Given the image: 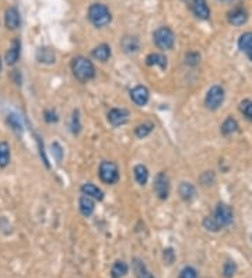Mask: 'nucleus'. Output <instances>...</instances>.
I'll return each instance as SVG.
<instances>
[{"instance_id": "obj_23", "label": "nucleus", "mask_w": 252, "mask_h": 278, "mask_svg": "<svg viewBox=\"0 0 252 278\" xmlns=\"http://www.w3.org/2000/svg\"><path fill=\"white\" fill-rule=\"evenodd\" d=\"M133 173H134V179H136V182L139 183L140 185H144L147 180H149V170L146 166L143 165H137V166H134V170H133Z\"/></svg>"}, {"instance_id": "obj_17", "label": "nucleus", "mask_w": 252, "mask_h": 278, "mask_svg": "<svg viewBox=\"0 0 252 278\" xmlns=\"http://www.w3.org/2000/svg\"><path fill=\"white\" fill-rule=\"evenodd\" d=\"M93 56L100 62H107L111 56V48L107 44H101L93 49Z\"/></svg>"}, {"instance_id": "obj_24", "label": "nucleus", "mask_w": 252, "mask_h": 278, "mask_svg": "<svg viewBox=\"0 0 252 278\" xmlns=\"http://www.w3.org/2000/svg\"><path fill=\"white\" fill-rule=\"evenodd\" d=\"M10 163V146L7 142H0V167L4 169Z\"/></svg>"}, {"instance_id": "obj_15", "label": "nucleus", "mask_w": 252, "mask_h": 278, "mask_svg": "<svg viewBox=\"0 0 252 278\" xmlns=\"http://www.w3.org/2000/svg\"><path fill=\"white\" fill-rule=\"evenodd\" d=\"M178 193H180L181 198H182L184 201H191V200L195 198V195H196V188H195V185L191 184V183L184 182L180 184Z\"/></svg>"}, {"instance_id": "obj_30", "label": "nucleus", "mask_w": 252, "mask_h": 278, "mask_svg": "<svg viewBox=\"0 0 252 278\" xmlns=\"http://www.w3.org/2000/svg\"><path fill=\"white\" fill-rule=\"evenodd\" d=\"M70 128H72V132L74 135H77V133L80 132V130H82V124H80V117H79V111L76 110L74 112H73V117H72V122H70Z\"/></svg>"}, {"instance_id": "obj_33", "label": "nucleus", "mask_w": 252, "mask_h": 278, "mask_svg": "<svg viewBox=\"0 0 252 278\" xmlns=\"http://www.w3.org/2000/svg\"><path fill=\"white\" fill-rule=\"evenodd\" d=\"M185 61H186V63H188L189 66H195V65H198L199 61H201V55H199L198 52H188Z\"/></svg>"}, {"instance_id": "obj_35", "label": "nucleus", "mask_w": 252, "mask_h": 278, "mask_svg": "<svg viewBox=\"0 0 252 278\" xmlns=\"http://www.w3.org/2000/svg\"><path fill=\"white\" fill-rule=\"evenodd\" d=\"M44 117H45V121L49 122V124H52V122H58V114L53 111V110H48V111H45V114H44Z\"/></svg>"}, {"instance_id": "obj_21", "label": "nucleus", "mask_w": 252, "mask_h": 278, "mask_svg": "<svg viewBox=\"0 0 252 278\" xmlns=\"http://www.w3.org/2000/svg\"><path fill=\"white\" fill-rule=\"evenodd\" d=\"M120 45L126 54H132V52H136L139 49V39L136 37H125L122 39Z\"/></svg>"}, {"instance_id": "obj_18", "label": "nucleus", "mask_w": 252, "mask_h": 278, "mask_svg": "<svg viewBox=\"0 0 252 278\" xmlns=\"http://www.w3.org/2000/svg\"><path fill=\"white\" fill-rule=\"evenodd\" d=\"M146 63L149 66H160L161 69H166L167 68V58L161 54H150L146 58Z\"/></svg>"}, {"instance_id": "obj_29", "label": "nucleus", "mask_w": 252, "mask_h": 278, "mask_svg": "<svg viewBox=\"0 0 252 278\" xmlns=\"http://www.w3.org/2000/svg\"><path fill=\"white\" fill-rule=\"evenodd\" d=\"M241 112L244 114V117H247L250 121H252V101L251 100H244L240 104Z\"/></svg>"}, {"instance_id": "obj_16", "label": "nucleus", "mask_w": 252, "mask_h": 278, "mask_svg": "<svg viewBox=\"0 0 252 278\" xmlns=\"http://www.w3.org/2000/svg\"><path fill=\"white\" fill-rule=\"evenodd\" d=\"M82 193L85 194V195H88V197H91V198H94L97 201H101V200L104 198L102 190L98 188V187L94 185V184H91V183H85V184H83V187H82Z\"/></svg>"}, {"instance_id": "obj_36", "label": "nucleus", "mask_w": 252, "mask_h": 278, "mask_svg": "<svg viewBox=\"0 0 252 278\" xmlns=\"http://www.w3.org/2000/svg\"><path fill=\"white\" fill-rule=\"evenodd\" d=\"M52 153L56 156V160L60 163V160H62V148H60V145L58 144V142H55V144H52Z\"/></svg>"}, {"instance_id": "obj_20", "label": "nucleus", "mask_w": 252, "mask_h": 278, "mask_svg": "<svg viewBox=\"0 0 252 278\" xmlns=\"http://www.w3.org/2000/svg\"><path fill=\"white\" fill-rule=\"evenodd\" d=\"M128 271H129L128 264H126L125 261H122V260H118V261H115L114 266H112L111 276H112V278H122L128 274Z\"/></svg>"}, {"instance_id": "obj_32", "label": "nucleus", "mask_w": 252, "mask_h": 278, "mask_svg": "<svg viewBox=\"0 0 252 278\" xmlns=\"http://www.w3.org/2000/svg\"><path fill=\"white\" fill-rule=\"evenodd\" d=\"M203 226L207 230H210V232H218L220 230V228H218V225H217V222L215 221L213 217L206 218L203 221Z\"/></svg>"}, {"instance_id": "obj_39", "label": "nucleus", "mask_w": 252, "mask_h": 278, "mask_svg": "<svg viewBox=\"0 0 252 278\" xmlns=\"http://www.w3.org/2000/svg\"><path fill=\"white\" fill-rule=\"evenodd\" d=\"M1 65H3V63H1V58H0V71H1Z\"/></svg>"}, {"instance_id": "obj_34", "label": "nucleus", "mask_w": 252, "mask_h": 278, "mask_svg": "<svg viewBox=\"0 0 252 278\" xmlns=\"http://www.w3.org/2000/svg\"><path fill=\"white\" fill-rule=\"evenodd\" d=\"M180 278H198V273L193 267H185L181 271Z\"/></svg>"}, {"instance_id": "obj_31", "label": "nucleus", "mask_w": 252, "mask_h": 278, "mask_svg": "<svg viewBox=\"0 0 252 278\" xmlns=\"http://www.w3.org/2000/svg\"><path fill=\"white\" fill-rule=\"evenodd\" d=\"M235 271H237V266H235V263L234 261H227L224 267H223V274H224V277L226 278H231L234 274H235Z\"/></svg>"}, {"instance_id": "obj_3", "label": "nucleus", "mask_w": 252, "mask_h": 278, "mask_svg": "<svg viewBox=\"0 0 252 278\" xmlns=\"http://www.w3.org/2000/svg\"><path fill=\"white\" fill-rule=\"evenodd\" d=\"M153 41L160 49H171L175 42V36L171 28L168 27H160L153 34Z\"/></svg>"}, {"instance_id": "obj_10", "label": "nucleus", "mask_w": 252, "mask_h": 278, "mask_svg": "<svg viewBox=\"0 0 252 278\" xmlns=\"http://www.w3.org/2000/svg\"><path fill=\"white\" fill-rule=\"evenodd\" d=\"M4 24L9 30H17L20 24H21V20H20V13L16 7H9L6 13H4Z\"/></svg>"}, {"instance_id": "obj_27", "label": "nucleus", "mask_w": 252, "mask_h": 278, "mask_svg": "<svg viewBox=\"0 0 252 278\" xmlns=\"http://www.w3.org/2000/svg\"><path fill=\"white\" fill-rule=\"evenodd\" d=\"M238 48L244 52H248L252 48V33H245L240 37L238 39Z\"/></svg>"}, {"instance_id": "obj_5", "label": "nucleus", "mask_w": 252, "mask_h": 278, "mask_svg": "<svg viewBox=\"0 0 252 278\" xmlns=\"http://www.w3.org/2000/svg\"><path fill=\"white\" fill-rule=\"evenodd\" d=\"M224 101V89L221 86H212L207 90L204 104L209 110H217Z\"/></svg>"}, {"instance_id": "obj_7", "label": "nucleus", "mask_w": 252, "mask_h": 278, "mask_svg": "<svg viewBox=\"0 0 252 278\" xmlns=\"http://www.w3.org/2000/svg\"><path fill=\"white\" fill-rule=\"evenodd\" d=\"M154 193L160 200H167L169 194V180L166 173H158L154 179Z\"/></svg>"}, {"instance_id": "obj_14", "label": "nucleus", "mask_w": 252, "mask_h": 278, "mask_svg": "<svg viewBox=\"0 0 252 278\" xmlns=\"http://www.w3.org/2000/svg\"><path fill=\"white\" fill-rule=\"evenodd\" d=\"M79 208H80V212L84 217H90L93 212H94V208H96V203H94V198L88 197L83 194L79 200Z\"/></svg>"}, {"instance_id": "obj_28", "label": "nucleus", "mask_w": 252, "mask_h": 278, "mask_svg": "<svg viewBox=\"0 0 252 278\" xmlns=\"http://www.w3.org/2000/svg\"><path fill=\"white\" fill-rule=\"evenodd\" d=\"M6 121H7V124L12 127L13 131H16V132H21V131H23V124L20 121V117H17L16 114L7 115Z\"/></svg>"}, {"instance_id": "obj_26", "label": "nucleus", "mask_w": 252, "mask_h": 278, "mask_svg": "<svg viewBox=\"0 0 252 278\" xmlns=\"http://www.w3.org/2000/svg\"><path fill=\"white\" fill-rule=\"evenodd\" d=\"M153 128H154V125L151 122H143V124H140V125H137L134 128V135L137 138H146V136H149L151 133Z\"/></svg>"}, {"instance_id": "obj_11", "label": "nucleus", "mask_w": 252, "mask_h": 278, "mask_svg": "<svg viewBox=\"0 0 252 278\" xmlns=\"http://www.w3.org/2000/svg\"><path fill=\"white\" fill-rule=\"evenodd\" d=\"M20 52H21V42H20V39H13L12 47L6 52V58H4L6 63L9 66L16 65L18 62V58H20Z\"/></svg>"}, {"instance_id": "obj_9", "label": "nucleus", "mask_w": 252, "mask_h": 278, "mask_svg": "<svg viewBox=\"0 0 252 278\" xmlns=\"http://www.w3.org/2000/svg\"><path fill=\"white\" fill-rule=\"evenodd\" d=\"M131 98L133 100V103L136 104V106H146L147 104V101H149V98H150V93H149V90H147V87H144V86H136L134 89H132V92H131Z\"/></svg>"}, {"instance_id": "obj_8", "label": "nucleus", "mask_w": 252, "mask_h": 278, "mask_svg": "<svg viewBox=\"0 0 252 278\" xmlns=\"http://www.w3.org/2000/svg\"><path fill=\"white\" fill-rule=\"evenodd\" d=\"M129 111L125 109H112L108 112V121L114 127H120L128 122Z\"/></svg>"}, {"instance_id": "obj_25", "label": "nucleus", "mask_w": 252, "mask_h": 278, "mask_svg": "<svg viewBox=\"0 0 252 278\" xmlns=\"http://www.w3.org/2000/svg\"><path fill=\"white\" fill-rule=\"evenodd\" d=\"M238 131V122L235 121L234 118H227L226 121L223 122V125H221V133L224 135V136H228V135H233L234 132H237Z\"/></svg>"}, {"instance_id": "obj_37", "label": "nucleus", "mask_w": 252, "mask_h": 278, "mask_svg": "<svg viewBox=\"0 0 252 278\" xmlns=\"http://www.w3.org/2000/svg\"><path fill=\"white\" fill-rule=\"evenodd\" d=\"M164 259H166V261H167L168 264H171L174 261V252H172V249L164 250Z\"/></svg>"}, {"instance_id": "obj_22", "label": "nucleus", "mask_w": 252, "mask_h": 278, "mask_svg": "<svg viewBox=\"0 0 252 278\" xmlns=\"http://www.w3.org/2000/svg\"><path fill=\"white\" fill-rule=\"evenodd\" d=\"M36 59L41 63H53L55 62V54L49 48H39L36 52Z\"/></svg>"}, {"instance_id": "obj_6", "label": "nucleus", "mask_w": 252, "mask_h": 278, "mask_svg": "<svg viewBox=\"0 0 252 278\" xmlns=\"http://www.w3.org/2000/svg\"><path fill=\"white\" fill-rule=\"evenodd\" d=\"M215 221L217 222V225H218V228L221 229V228H226L228 226L230 223H231V221H233V211H231V208L226 204H223V203H220L218 205H217L216 211H215Z\"/></svg>"}, {"instance_id": "obj_38", "label": "nucleus", "mask_w": 252, "mask_h": 278, "mask_svg": "<svg viewBox=\"0 0 252 278\" xmlns=\"http://www.w3.org/2000/svg\"><path fill=\"white\" fill-rule=\"evenodd\" d=\"M247 55H248V58H250V59H251V61H252V48L250 49L248 52H247Z\"/></svg>"}, {"instance_id": "obj_12", "label": "nucleus", "mask_w": 252, "mask_h": 278, "mask_svg": "<svg viewBox=\"0 0 252 278\" xmlns=\"http://www.w3.org/2000/svg\"><path fill=\"white\" fill-rule=\"evenodd\" d=\"M247 20H248V14L242 7H235L228 13V21L233 25L240 27V25L245 24Z\"/></svg>"}, {"instance_id": "obj_4", "label": "nucleus", "mask_w": 252, "mask_h": 278, "mask_svg": "<svg viewBox=\"0 0 252 278\" xmlns=\"http://www.w3.org/2000/svg\"><path fill=\"white\" fill-rule=\"evenodd\" d=\"M98 174H100V179L101 182L105 183V184H115V183L119 180V170L118 166L112 162H102L100 165V170H98Z\"/></svg>"}, {"instance_id": "obj_1", "label": "nucleus", "mask_w": 252, "mask_h": 278, "mask_svg": "<svg viewBox=\"0 0 252 278\" xmlns=\"http://www.w3.org/2000/svg\"><path fill=\"white\" fill-rule=\"evenodd\" d=\"M72 72L79 82H88L96 76V69L91 61L84 56H77L72 61Z\"/></svg>"}, {"instance_id": "obj_19", "label": "nucleus", "mask_w": 252, "mask_h": 278, "mask_svg": "<svg viewBox=\"0 0 252 278\" xmlns=\"http://www.w3.org/2000/svg\"><path fill=\"white\" fill-rule=\"evenodd\" d=\"M133 271H134V274H136L137 278H154L153 274L147 270L146 264H144L142 260H139V259H136L134 263H133Z\"/></svg>"}, {"instance_id": "obj_13", "label": "nucleus", "mask_w": 252, "mask_h": 278, "mask_svg": "<svg viewBox=\"0 0 252 278\" xmlns=\"http://www.w3.org/2000/svg\"><path fill=\"white\" fill-rule=\"evenodd\" d=\"M192 12L201 20H207L210 16V10L206 0H192Z\"/></svg>"}, {"instance_id": "obj_2", "label": "nucleus", "mask_w": 252, "mask_h": 278, "mask_svg": "<svg viewBox=\"0 0 252 278\" xmlns=\"http://www.w3.org/2000/svg\"><path fill=\"white\" fill-rule=\"evenodd\" d=\"M111 13H109L108 7L101 4V3H94L90 6L88 9V20L91 21V24L96 25L98 28L105 27L111 23Z\"/></svg>"}]
</instances>
